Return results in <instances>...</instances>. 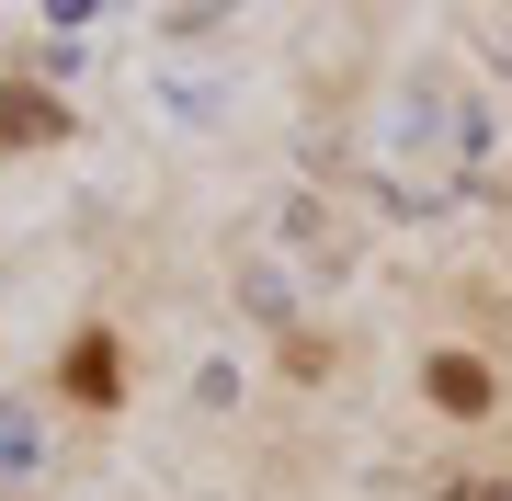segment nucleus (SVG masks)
Listing matches in <instances>:
<instances>
[{"label": "nucleus", "instance_id": "nucleus-1", "mask_svg": "<svg viewBox=\"0 0 512 501\" xmlns=\"http://www.w3.org/2000/svg\"><path fill=\"white\" fill-rule=\"evenodd\" d=\"M433 399L456 410V422H478V410H490V365H478V353H433Z\"/></svg>", "mask_w": 512, "mask_h": 501}, {"label": "nucleus", "instance_id": "nucleus-2", "mask_svg": "<svg viewBox=\"0 0 512 501\" xmlns=\"http://www.w3.org/2000/svg\"><path fill=\"white\" fill-rule=\"evenodd\" d=\"M69 114H57L46 92H0V137H57Z\"/></svg>", "mask_w": 512, "mask_h": 501}, {"label": "nucleus", "instance_id": "nucleus-3", "mask_svg": "<svg viewBox=\"0 0 512 501\" xmlns=\"http://www.w3.org/2000/svg\"><path fill=\"white\" fill-rule=\"evenodd\" d=\"M69 388H80V399H103V388H114V353H103V342H80V353H69Z\"/></svg>", "mask_w": 512, "mask_h": 501}]
</instances>
